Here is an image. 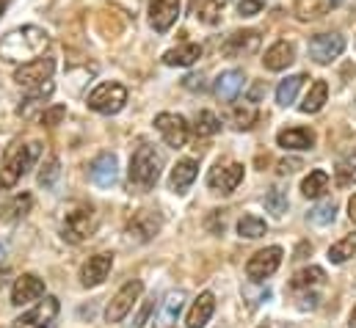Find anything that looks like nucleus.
I'll return each instance as SVG.
<instances>
[{
	"label": "nucleus",
	"instance_id": "nucleus-1",
	"mask_svg": "<svg viewBox=\"0 0 356 328\" xmlns=\"http://www.w3.org/2000/svg\"><path fill=\"white\" fill-rule=\"evenodd\" d=\"M47 44H50L47 31H42L36 25H25V28L11 31L0 42V58L8 64H25V61H33L36 56H42L47 50Z\"/></svg>",
	"mask_w": 356,
	"mask_h": 328
},
{
	"label": "nucleus",
	"instance_id": "nucleus-2",
	"mask_svg": "<svg viewBox=\"0 0 356 328\" xmlns=\"http://www.w3.org/2000/svg\"><path fill=\"white\" fill-rule=\"evenodd\" d=\"M39 155H42L39 144H11L6 158H3V168H0V190L14 188L17 179L33 168Z\"/></svg>",
	"mask_w": 356,
	"mask_h": 328
},
{
	"label": "nucleus",
	"instance_id": "nucleus-3",
	"mask_svg": "<svg viewBox=\"0 0 356 328\" xmlns=\"http://www.w3.org/2000/svg\"><path fill=\"white\" fill-rule=\"evenodd\" d=\"M161 168H163V158L155 147L144 144L133 152L130 158V168H127V177H130V185H136L138 190H149L158 185L161 179Z\"/></svg>",
	"mask_w": 356,
	"mask_h": 328
},
{
	"label": "nucleus",
	"instance_id": "nucleus-4",
	"mask_svg": "<svg viewBox=\"0 0 356 328\" xmlns=\"http://www.w3.org/2000/svg\"><path fill=\"white\" fill-rule=\"evenodd\" d=\"M97 224L99 221H97V213H94L91 204H75V207H70L67 215H64V240L83 243L86 238L94 235Z\"/></svg>",
	"mask_w": 356,
	"mask_h": 328
},
{
	"label": "nucleus",
	"instance_id": "nucleus-5",
	"mask_svg": "<svg viewBox=\"0 0 356 328\" xmlns=\"http://www.w3.org/2000/svg\"><path fill=\"white\" fill-rule=\"evenodd\" d=\"M86 102H89V108L94 113H105V116L119 113L124 108V102H127V88L122 83H99L89 94Z\"/></svg>",
	"mask_w": 356,
	"mask_h": 328
},
{
	"label": "nucleus",
	"instance_id": "nucleus-6",
	"mask_svg": "<svg viewBox=\"0 0 356 328\" xmlns=\"http://www.w3.org/2000/svg\"><path fill=\"white\" fill-rule=\"evenodd\" d=\"M141 293H144V284H141L138 279L127 281V284L111 298V304H108V309H105V320H108V323H122V320L130 315L133 304L141 298Z\"/></svg>",
	"mask_w": 356,
	"mask_h": 328
},
{
	"label": "nucleus",
	"instance_id": "nucleus-7",
	"mask_svg": "<svg viewBox=\"0 0 356 328\" xmlns=\"http://www.w3.org/2000/svg\"><path fill=\"white\" fill-rule=\"evenodd\" d=\"M343 50H346V39L340 33H318V36L309 39V58L321 67L340 58Z\"/></svg>",
	"mask_w": 356,
	"mask_h": 328
},
{
	"label": "nucleus",
	"instance_id": "nucleus-8",
	"mask_svg": "<svg viewBox=\"0 0 356 328\" xmlns=\"http://www.w3.org/2000/svg\"><path fill=\"white\" fill-rule=\"evenodd\" d=\"M53 72H56V61L53 58H33V61H25L14 72V83L22 85V88H36L42 83L53 81Z\"/></svg>",
	"mask_w": 356,
	"mask_h": 328
},
{
	"label": "nucleus",
	"instance_id": "nucleus-9",
	"mask_svg": "<svg viewBox=\"0 0 356 328\" xmlns=\"http://www.w3.org/2000/svg\"><path fill=\"white\" fill-rule=\"evenodd\" d=\"M282 256H284L282 246H268V248H263V251H257V254L246 262V276H249L252 281H263L268 276H273V273L279 270V265H282Z\"/></svg>",
	"mask_w": 356,
	"mask_h": 328
},
{
	"label": "nucleus",
	"instance_id": "nucleus-10",
	"mask_svg": "<svg viewBox=\"0 0 356 328\" xmlns=\"http://www.w3.org/2000/svg\"><path fill=\"white\" fill-rule=\"evenodd\" d=\"M161 227H163V221H161L158 213H152V210H138V213H133V218L127 221V238L136 240V243H149V240L161 232Z\"/></svg>",
	"mask_w": 356,
	"mask_h": 328
},
{
	"label": "nucleus",
	"instance_id": "nucleus-11",
	"mask_svg": "<svg viewBox=\"0 0 356 328\" xmlns=\"http://www.w3.org/2000/svg\"><path fill=\"white\" fill-rule=\"evenodd\" d=\"M243 182V165L241 163H216L207 174V185L216 193H232Z\"/></svg>",
	"mask_w": 356,
	"mask_h": 328
},
{
	"label": "nucleus",
	"instance_id": "nucleus-12",
	"mask_svg": "<svg viewBox=\"0 0 356 328\" xmlns=\"http://www.w3.org/2000/svg\"><path fill=\"white\" fill-rule=\"evenodd\" d=\"M155 127L158 133L163 136V141L172 147V149H182L185 141H188V122L179 116V113H158L155 116Z\"/></svg>",
	"mask_w": 356,
	"mask_h": 328
},
{
	"label": "nucleus",
	"instance_id": "nucleus-13",
	"mask_svg": "<svg viewBox=\"0 0 356 328\" xmlns=\"http://www.w3.org/2000/svg\"><path fill=\"white\" fill-rule=\"evenodd\" d=\"M58 315V298H53V295H47L44 301H39L31 312H25L22 318H17L14 320V326L11 328H44L53 323V318Z\"/></svg>",
	"mask_w": 356,
	"mask_h": 328
},
{
	"label": "nucleus",
	"instance_id": "nucleus-14",
	"mask_svg": "<svg viewBox=\"0 0 356 328\" xmlns=\"http://www.w3.org/2000/svg\"><path fill=\"white\" fill-rule=\"evenodd\" d=\"M39 298H44V281L36 273H22L11 287V304L25 306V304H33Z\"/></svg>",
	"mask_w": 356,
	"mask_h": 328
},
{
	"label": "nucleus",
	"instance_id": "nucleus-15",
	"mask_svg": "<svg viewBox=\"0 0 356 328\" xmlns=\"http://www.w3.org/2000/svg\"><path fill=\"white\" fill-rule=\"evenodd\" d=\"M257 50H260V33L257 31H238V33L227 36V42L221 44V53L227 58H246Z\"/></svg>",
	"mask_w": 356,
	"mask_h": 328
},
{
	"label": "nucleus",
	"instance_id": "nucleus-16",
	"mask_svg": "<svg viewBox=\"0 0 356 328\" xmlns=\"http://www.w3.org/2000/svg\"><path fill=\"white\" fill-rule=\"evenodd\" d=\"M111 268H113V254H108V251L94 254V256H89V262L81 268V284L83 287H99L108 279Z\"/></svg>",
	"mask_w": 356,
	"mask_h": 328
},
{
	"label": "nucleus",
	"instance_id": "nucleus-17",
	"mask_svg": "<svg viewBox=\"0 0 356 328\" xmlns=\"http://www.w3.org/2000/svg\"><path fill=\"white\" fill-rule=\"evenodd\" d=\"M179 17V0H152L149 3V22L158 33H166Z\"/></svg>",
	"mask_w": 356,
	"mask_h": 328
},
{
	"label": "nucleus",
	"instance_id": "nucleus-18",
	"mask_svg": "<svg viewBox=\"0 0 356 328\" xmlns=\"http://www.w3.org/2000/svg\"><path fill=\"white\" fill-rule=\"evenodd\" d=\"M89 174H91V182H94V185H99V188H111V185L116 182V177H119V163H116V155L105 152V155L94 158Z\"/></svg>",
	"mask_w": 356,
	"mask_h": 328
},
{
	"label": "nucleus",
	"instance_id": "nucleus-19",
	"mask_svg": "<svg viewBox=\"0 0 356 328\" xmlns=\"http://www.w3.org/2000/svg\"><path fill=\"white\" fill-rule=\"evenodd\" d=\"M293 61H296V47H293L290 42H284V39L273 42L266 50V58H263L266 69H270V72H282V69H287Z\"/></svg>",
	"mask_w": 356,
	"mask_h": 328
},
{
	"label": "nucleus",
	"instance_id": "nucleus-20",
	"mask_svg": "<svg viewBox=\"0 0 356 328\" xmlns=\"http://www.w3.org/2000/svg\"><path fill=\"white\" fill-rule=\"evenodd\" d=\"M213 312H216V298H213V293H202V295L193 301V306L188 309L185 328H204L210 323Z\"/></svg>",
	"mask_w": 356,
	"mask_h": 328
},
{
	"label": "nucleus",
	"instance_id": "nucleus-21",
	"mask_svg": "<svg viewBox=\"0 0 356 328\" xmlns=\"http://www.w3.org/2000/svg\"><path fill=\"white\" fill-rule=\"evenodd\" d=\"M243 81H246V75H243L241 69H227V72L218 75V81H216V85H213V91H216V97H218L221 102H232V99L241 94Z\"/></svg>",
	"mask_w": 356,
	"mask_h": 328
},
{
	"label": "nucleus",
	"instance_id": "nucleus-22",
	"mask_svg": "<svg viewBox=\"0 0 356 328\" xmlns=\"http://www.w3.org/2000/svg\"><path fill=\"white\" fill-rule=\"evenodd\" d=\"M276 144L284 147V149H312L315 147V133L309 127H290V130H282L276 136Z\"/></svg>",
	"mask_w": 356,
	"mask_h": 328
},
{
	"label": "nucleus",
	"instance_id": "nucleus-23",
	"mask_svg": "<svg viewBox=\"0 0 356 328\" xmlns=\"http://www.w3.org/2000/svg\"><path fill=\"white\" fill-rule=\"evenodd\" d=\"M196 174H199V163L193 161V158H185V161H177V165L172 168V190L175 193H185L191 185H193V179H196Z\"/></svg>",
	"mask_w": 356,
	"mask_h": 328
},
{
	"label": "nucleus",
	"instance_id": "nucleus-24",
	"mask_svg": "<svg viewBox=\"0 0 356 328\" xmlns=\"http://www.w3.org/2000/svg\"><path fill=\"white\" fill-rule=\"evenodd\" d=\"M334 6H337V0H296L293 11H296V17L301 22H312V19L326 17Z\"/></svg>",
	"mask_w": 356,
	"mask_h": 328
},
{
	"label": "nucleus",
	"instance_id": "nucleus-25",
	"mask_svg": "<svg viewBox=\"0 0 356 328\" xmlns=\"http://www.w3.org/2000/svg\"><path fill=\"white\" fill-rule=\"evenodd\" d=\"M53 88H56L53 81H47V83H42V85H36V88H31L28 99L17 108V113H19L22 119H33V116H36V110H39V108L47 102V97L53 94Z\"/></svg>",
	"mask_w": 356,
	"mask_h": 328
},
{
	"label": "nucleus",
	"instance_id": "nucleus-26",
	"mask_svg": "<svg viewBox=\"0 0 356 328\" xmlns=\"http://www.w3.org/2000/svg\"><path fill=\"white\" fill-rule=\"evenodd\" d=\"M199 56H202V47L193 44V42H185V44H179V47L169 50L163 56V64L166 67H191V64L199 61Z\"/></svg>",
	"mask_w": 356,
	"mask_h": 328
},
{
	"label": "nucleus",
	"instance_id": "nucleus-27",
	"mask_svg": "<svg viewBox=\"0 0 356 328\" xmlns=\"http://www.w3.org/2000/svg\"><path fill=\"white\" fill-rule=\"evenodd\" d=\"M329 99V83L326 81H315L309 85V91L304 94V102L298 105L301 113H318Z\"/></svg>",
	"mask_w": 356,
	"mask_h": 328
},
{
	"label": "nucleus",
	"instance_id": "nucleus-28",
	"mask_svg": "<svg viewBox=\"0 0 356 328\" xmlns=\"http://www.w3.org/2000/svg\"><path fill=\"white\" fill-rule=\"evenodd\" d=\"M323 281H326V270L318 268V265H312V268L298 270V273L293 276L290 287H293V290H309V287H318V284H323Z\"/></svg>",
	"mask_w": 356,
	"mask_h": 328
},
{
	"label": "nucleus",
	"instance_id": "nucleus-29",
	"mask_svg": "<svg viewBox=\"0 0 356 328\" xmlns=\"http://www.w3.org/2000/svg\"><path fill=\"white\" fill-rule=\"evenodd\" d=\"M304 81H307V75H290L287 81L279 83V88H276V102H279L282 108L293 105V99L298 97V88L304 85Z\"/></svg>",
	"mask_w": 356,
	"mask_h": 328
},
{
	"label": "nucleus",
	"instance_id": "nucleus-30",
	"mask_svg": "<svg viewBox=\"0 0 356 328\" xmlns=\"http://www.w3.org/2000/svg\"><path fill=\"white\" fill-rule=\"evenodd\" d=\"M193 11L204 25H216L224 11V0H193Z\"/></svg>",
	"mask_w": 356,
	"mask_h": 328
},
{
	"label": "nucleus",
	"instance_id": "nucleus-31",
	"mask_svg": "<svg viewBox=\"0 0 356 328\" xmlns=\"http://www.w3.org/2000/svg\"><path fill=\"white\" fill-rule=\"evenodd\" d=\"M326 188H329V174H326V171H309V177L301 182V193H304L307 199L323 196Z\"/></svg>",
	"mask_w": 356,
	"mask_h": 328
},
{
	"label": "nucleus",
	"instance_id": "nucleus-32",
	"mask_svg": "<svg viewBox=\"0 0 356 328\" xmlns=\"http://www.w3.org/2000/svg\"><path fill=\"white\" fill-rule=\"evenodd\" d=\"M268 232L266 221L260 218V215H243L241 221H238V235L241 238H246V240H257V238H263Z\"/></svg>",
	"mask_w": 356,
	"mask_h": 328
},
{
	"label": "nucleus",
	"instance_id": "nucleus-33",
	"mask_svg": "<svg viewBox=\"0 0 356 328\" xmlns=\"http://www.w3.org/2000/svg\"><path fill=\"white\" fill-rule=\"evenodd\" d=\"M218 130H221V122H218V116H216L213 110H199V113H196V119H193V133H196L199 138L216 136Z\"/></svg>",
	"mask_w": 356,
	"mask_h": 328
},
{
	"label": "nucleus",
	"instance_id": "nucleus-34",
	"mask_svg": "<svg viewBox=\"0 0 356 328\" xmlns=\"http://www.w3.org/2000/svg\"><path fill=\"white\" fill-rule=\"evenodd\" d=\"M334 215H337V204L332 202V199H323V202H318L312 210H309V221L315 224V227H329L332 221H334Z\"/></svg>",
	"mask_w": 356,
	"mask_h": 328
},
{
	"label": "nucleus",
	"instance_id": "nucleus-35",
	"mask_svg": "<svg viewBox=\"0 0 356 328\" xmlns=\"http://www.w3.org/2000/svg\"><path fill=\"white\" fill-rule=\"evenodd\" d=\"M354 254H356V235H348V238L337 240L334 246L329 248V262H334V265H343V262H348Z\"/></svg>",
	"mask_w": 356,
	"mask_h": 328
},
{
	"label": "nucleus",
	"instance_id": "nucleus-36",
	"mask_svg": "<svg viewBox=\"0 0 356 328\" xmlns=\"http://www.w3.org/2000/svg\"><path fill=\"white\" fill-rule=\"evenodd\" d=\"M182 301H185V293H172L166 301H163V312H161V326L169 328L175 320H177V315L182 312Z\"/></svg>",
	"mask_w": 356,
	"mask_h": 328
},
{
	"label": "nucleus",
	"instance_id": "nucleus-37",
	"mask_svg": "<svg viewBox=\"0 0 356 328\" xmlns=\"http://www.w3.org/2000/svg\"><path fill=\"white\" fill-rule=\"evenodd\" d=\"M257 122V108L254 105H235L232 108V124L238 130H249Z\"/></svg>",
	"mask_w": 356,
	"mask_h": 328
},
{
	"label": "nucleus",
	"instance_id": "nucleus-38",
	"mask_svg": "<svg viewBox=\"0 0 356 328\" xmlns=\"http://www.w3.org/2000/svg\"><path fill=\"white\" fill-rule=\"evenodd\" d=\"M58 174H61V163H58L56 155H50V158L44 161V165H42V171H39V185H42V188H53L56 179H58Z\"/></svg>",
	"mask_w": 356,
	"mask_h": 328
},
{
	"label": "nucleus",
	"instance_id": "nucleus-39",
	"mask_svg": "<svg viewBox=\"0 0 356 328\" xmlns=\"http://www.w3.org/2000/svg\"><path fill=\"white\" fill-rule=\"evenodd\" d=\"M266 210L268 213H273L276 218H282V215L287 213V196H284V190H279V188H270V190H268Z\"/></svg>",
	"mask_w": 356,
	"mask_h": 328
},
{
	"label": "nucleus",
	"instance_id": "nucleus-40",
	"mask_svg": "<svg viewBox=\"0 0 356 328\" xmlns=\"http://www.w3.org/2000/svg\"><path fill=\"white\" fill-rule=\"evenodd\" d=\"M334 185L337 188H354L356 185V165L354 163H340L334 168Z\"/></svg>",
	"mask_w": 356,
	"mask_h": 328
},
{
	"label": "nucleus",
	"instance_id": "nucleus-41",
	"mask_svg": "<svg viewBox=\"0 0 356 328\" xmlns=\"http://www.w3.org/2000/svg\"><path fill=\"white\" fill-rule=\"evenodd\" d=\"M227 210H213L207 218H204V227H207V232L210 235H221L224 229H227Z\"/></svg>",
	"mask_w": 356,
	"mask_h": 328
},
{
	"label": "nucleus",
	"instance_id": "nucleus-42",
	"mask_svg": "<svg viewBox=\"0 0 356 328\" xmlns=\"http://www.w3.org/2000/svg\"><path fill=\"white\" fill-rule=\"evenodd\" d=\"M64 116H67V108H64V105H53V108L42 110V124H44V127H58Z\"/></svg>",
	"mask_w": 356,
	"mask_h": 328
},
{
	"label": "nucleus",
	"instance_id": "nucleus-43",
	"mask_svg": "<svg viewBox=\"0 0 356 328\" xmlns=\"http://www.w3.org/2000/svg\"><path fill=\"white\" fill-rule=\"evenodd\" d=\"M28 210H31V196L22 193V196H17V199L8 204V218H19V215H25Z\"/></svg>",
	"mask_w": 356,
	"mask_h": 328
},
{
	"label": "nucleus",
	"instance_id": "nucleus-44",
	"mask_svg": "<svg viewBox=\"0 0 356 328\" xmlns=\"http://www.w3.org/2000/svg\"><path fill=\"white\" fill-rule=\"evenodd\" d=\"M263 3H266V0H235V6H238V11H241V17H254V14H260Z\"/></svg>",
	"mask_w": 356,
	"mask_h": 328
},
{
	"label": "nucleus",
	"instance_id": "nucleus-45",
	"mask_svg": "<svg viewBox=\"0 0 356 328\" xmlns=\"http://www.w3.org/2000/svg\"><path fill=\"white\" fill-rule=\"evenodd\" d=\"M182 85L191 88V91H202V88H204V78H202V75H188V78L182 81Z\"/></svg>",
	"mask_w": 356,
	"mask_h": 328
},
{
	"label": "nucleus",
	"instance_id": "nucleus-46",
	"mask_svg": "<svg viewBox=\"0 0 356 328\" xmlns=\"http://www.w3.org/2000/svg\"><path fill=\"white\" fill-rule=\"evenodd\" d=\"M152 309H155V301H149V304H147V306L141 309V315H138V320H136V328H144V326H147V320H149Z\"/></svg>",
	"mask_w": 356,
	"mask_h": 328
},
{
	"label": "nucleus",
	"instance_id": "nucleus-47",
	"mask_svg": "<svg viewBox=\"0 0 356 328\" xmlns=\"http://www.w3.org/2000/svg\"><path fill=\"white\" fill-rule=\"evenodd\" d=\"M298 168H301V161H282L279 163V174H293Z\"/></svg>",
	"mask_w": 356,
	"mask_h": 328
},
{
	"label": "nucleus",
	"instance_id": "nucleus-48",
	"mask_svg": "<svg viewBox=\"0 0 356 328\" xmlns=\"http://www.w3.org/2000/svg\"><path fill=\"white\" fill-rule=\"evenodd\" d=\"M263 94H266V83L257 81V83H254V88L249 91V102H257V99H260Z\"/></svg>",
	"mask_w": 356,
	"mask_h": 328
},
{
	"label": "nucleus",
	"instance_id": "nucleus-49",
	"mask_svg": "<svg viewBox=\"0 0 356 328\" xmlns=\"http://www.w3.org/2000/svg\"><path fill=\"white\" fill-rule=\"evenodd\" d=\"M348 218H351V221L356 224V193L351 196V199H348Z\"/></svg>",
	"mask_w": 356,
	"mask_h": 328
},
{
	"label": "nucleus",
	"instance_id": "nucleus-50",
	"mask_svg": "<svg viewBox=\"0 0 356 328\" xmlns=\"http://www.w3.org/2000/svg\"><path fill=\"white\" fill-rule=\"evenodd\" d=\"M351 328H356V306H354V312H351V323H348Z\"/></svg>",
	"mask_w": 356,
	"mask_h": 328
},
{
	"label": "nucleus",
	"instance_id": "nucleus-51",
	"mask_svg": "<svg viewBox=\"0 0 356 328\" xmlns=\"http://www.w3.org/2000/svg\"><path fill=\"white\" fill-rule=\"evenodd\" d=\"M3 8H6V3H3V0H0V17H3Z\"/></svg>",
	"mask_w": 356,
	"mask_h": 328
},
{
	"label": "nucleus",
	"instance_id": "nucleus-52",
	"mask_svg": "<svg viewBox=\"0 0 356 328\" xmlns=\"http://www.w3.org/2000/svg\"><path fill=\"white\" fill-rule=\"evenodd\" d=\"M260 328H270V326H260Z\"/></svg>",
	"mask_w": 356,
	"mask_h": 328
},
{
	"label": "nucleus",
	"instance_id": "nucleus-53",
	"mask_svg": "<svg viewBox=\"0 0 356 328\" xmlns=\"http://www.w3.org/2000/svg\"><path fill=\"white\" fill-rule=\"evenodd\" d=\"M44 328H50V326H44Z\"/></svg>",
	"mask_w": 356,
	"mask_h": 328
}]
</instances>
